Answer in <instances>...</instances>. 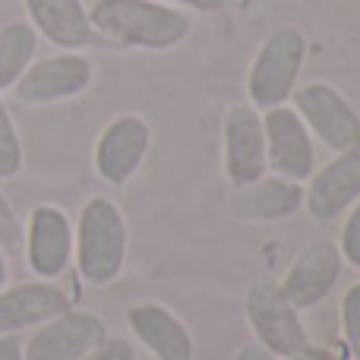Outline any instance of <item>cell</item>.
<instances>
[{"label":"cell","instance_id":"1","mask_svg":"<svg viewBox=\"0 0 360 360\" xmlns=\"http://www.w3.org/2000/svg\"><path fill=\"white\" fill-rule=\"evenodd\" d=\"M89 22L95 35L143 51H174L193 32V19L162 0H95Z\"/></svg>","mask_w":360,"mask_h":360},{"label":"cell","instance_id":"2","mask_svg":"<svg viewBox=\"0 0 360 360\" xmlns=\"http://www.w3.org/2000/svg\"><path fill=\"white\" fill-rule=\"evenodd\" d=\"M130 250V228L120 205L108 196H92L79 212L73 231V256L79 278L92 288H105L120 278Z\"/></svg>","mask_w":360,"mask_h":360},{"label":"cell","instance_id":"3","mask_svg":"<svg viewBox=\"0 0 360 360\" xmlns=\"http://www.w3.org/2000/svg\"><path fill=\"white\" fill-rule=\"evenodd\" d=\"M307 60V38L297 25H275L262 38L247 73V95L256 111H269L291 101Z\"/></svg>","mask_w":360,"mask_h":360},{"label":"cell","instance_id":"4","mask_svg":"<svg viewBox=\"0 0 360 360\" xmlns=\"http://www.w3.org/2000/svg\"><path fill=\"white\" fill-rule=\"evenodd\" d=\"M243 310H247V323L256 342L278 360H294L310 345L300 310L285 297V291L275 281H253L243 300Z\"/></svg>","mask_w":360,"mask_h":360},{"label":"cell","instance_id":"5","mask_svg":"<svg viewBox=\"0 0 360 360\" xmlns=\"http://www.w3.org/2000/svg\"><path fill=\"white\" fill-rule=\"evenodd\" d=\"M291 105L310 136H316L326 149L351 152L360 149V114L357 108L329 82H307L291 92Z\"/></svg>","mask_w":360,"mask_h":360},{"label":"cell","instance_id":"6","mask_svg":"<svg viewBox=\"0 0 360 360\" xmlns=\"http://www.w3.org/2000/svg\"><path fill=\"white\" fill-rule=\"evenodd\" d=\"M92 76L95 67L89 57H82L79 51H60L44 60H32V67L13 86V95L25 108L57 105L86 92L92 86Z\"/></svg>","mask_w":360,"mask_h":360},{"label":"cell","instance_id":"7","mask_svg":"<svg viewBox=\"0 0 360 360\" xmlns=\"http://www.w3.org/2000/svg\"><path fill=\"white\" fill-rule=\"evenodd\" d=\"M262 133H266V168L294 184H307L316 171V146L297 111L288 105L262 111Z\"/></svg>","mask_w":360,"mask_h":360},{"label":"cell","instance_id":"8","mask_svg":"<svg viewBox=\"0 0 360 360\" xmlns=\"http://www.w3.org/2000/svg\"><path fill=\"white\" fill-rule=\"evenodd\" d=\"M152 146V127L139 114H120L95 143V171L105 184L127 186L139 174Z\"/></svg>","mask_w":360,"mask_h":360},{"label":"cell","instance_id":"9","mask_svg":"<svg viewBox=\"0 0 360 360\" xmlns=\"http://www.w3.org/2000/svg\"><path fill=\"white\" fill-rule=\"evenodd\" d=\"M221 152H224V174H228L234 190L253 184L269 171L262 111H256L250 101L228 108L221 127Z\"/></svg>","mask_w":360,"mask_h":360},{"label":"cell","instance_id":"10","mask_svg":"<svg viewBox=\"0 0 360 360\" xmlns=\"http://www.w3.org/2000/svg\"><path fill=\"white\" fill-rule=\"evenodd\" d=\"M111 335L105 319L89 310H67L38 326L22 348V360H79Z\"/></svg>","mask_w":360,"mask_h":360},{"label":"cell","instance_id":"11","mask_svg":"<svg viewBox=\"0 0 360 360\" xmlns=\"http://www.w3.org/2000/svg\"><path fill=\"white\" fill-rule=\"evenodd\" d=\"M338 278H342V253H338V243L313 240L294 256L285 278L278 281V288L285 291V297L291 300L297 310H310V307L323 304V300L335 291Z\"/></svg>","mask_w":360,"mask_h":360},{"label":"cell","instance_id":"12","mask_svg":"<svg viewBox=\"0 0 360 360\" xmlns=\"http://www.w3.org/2000/svg\"><path fill=\"white\" fill-rule=\"evenodd\" d=\"M360 199V149L338 152L307 180L304 205L313 221L329 224Z\"/></svg>","mask_w":360,"mask_h":360},{"label":"cell","instance_id":"13","mask_svg":"<svg viewBox=\"0 0 360 360\" xmlns=\"http://www.w3.org/2000/svg\"><path fill=\"white\" fill-rule=\"evenodd\" d=\"M25 259L29 269L44 281H54L67 272L73 259V224L57 205H35L25 228Z\"/></svg>","mask_w":360,"mask_h":360},{"label":"cell","instance_id":"14","mask_svg":"<svg viewBox=\"0 0 360 360\" xmlns=\"http://www.w3.org/2000/svg\"><path fill=\"white\" fill-rule=\"evenodd\" d=\"M127 326L155 360H193L196 345L184 323L158 300H143L127 310Z\"/></svg>","mask_w":360,"mask_h":360},{"label":"cell","instance_id":"15","mask_svg":"<svg viewBox=\"0 0 360 360\" xmlns=\"http://www.w3.org/2000/svg\"><path fill=\"white\" fill-rule=\"evenodd\" d=\"M73 310L70 297L54 281H29V285L0 288V335H16L32 326H44L48 319Z\"/></svg>","mask_w":360,"mask_h":360},{"label":"cell","instance_id":"16","mask_svg":"<svg viewBox=\"0 0 360 360\" xmlns=\"http://www.w3.org/2000/svg\"><path fill=\"white\" fill-rule=\"evenodd\" d=\"M29 22L60 51H82L95 41L89 6L82 0H22Z\"/></svg>","mask_w":360,"mask_h":360},{"label":"cell","instance_id":"17","mask_svg":"<svg viewBox=\"0 0 360 360\" xmlns=\"http://www.w3.org/2000/svg\"><path fill=\"white\" fill-rule=\"evenodd\" d=\"M304 205V184H294L278 174H262L253 184L234 190L231 212L240 221H281Z\"/></svg>","mask_w":360,"mask_h":360},{"label":"cell","instance_id":"18","mask_svg":"<svg viewBox=\"0 0 360 360\" xmlns=\"http://www.w3.org/2000/svg\"><path fill=\"white\" fill-rule=\"evenodd\" d=\"M38 54V32L25 19L0 25V92L13 89Z\"/></svg>","mask_w":360,"mask_h":360},{"label":"cell","instance_id":"19","mask_svg":"<svg viewBox=\"0 0 360 360\" xmlns=\"http://www.w3.org/2000/svg\"><path fill=\"white\" fill-rule=\"evenodd\" d=\"M22 139L13 124V114L0 101V180H10L22 171Z\"/></svg>","mask_w":360,"mask_h":360},{"label":"cell","instance_id":"20","mask_svg":"<svg viewBox=\"0 0 360 360\" xmlns=\"http://www.w3.org/2000/svg\"><path fill=\"white\" fill-rule=\"evenodd\" d=\"M25 247V228L19 221V215L13 212L10 199L0 193V253L4 256H16Z\"/></svg>","mask_w":360,"mask_h":360},{"label":"cell","instance_id":"21","mask_svg":"<svg viewBox=\"0 0 360 360\" xmlns=\"http://www.w3.org/2000/svg\"><path fill=\"white\" fill-rule=\"evenodd\" d=\"M342 332H345V345H348L351 357L360 360V281L345 291V300H342Z\"/></svg>","mask_w":360,"mask_h":360},{"label":"cell","instance_id":"22","mask_svg":"<svg viewBox=\"0 0 360 360\" xmlns=\"http://www.w3.org/2000/svg\"><path fill=\"white\" fill-rule=\"evenodd\" d=\"M338 253L348 266L360 269V199L345 212V224H342V240H338Z\"/></svg>","mask_w":360,"mask_h":360},{"label":"cell","instance_id":"23","mask_svg":"<svg viewBox=\"0 0 360 360\" xmlns=\"http://www.w3.org/2000/svg\"><path fill=\"white\" fill-rule=\"evenodd\" d=\"M79 360H136V348H133V342L124 335H108L98 348L89 351V354Z\"/></svg>","mask_w":360,"mask_h":360},{"label":"cell","instance_id":"24","mask_svg":"<svg viewBox=\"0 0 360 360\" xmlns=\"http://www.w3.org/2000/svg\"><path fill=\"white\" fill-rule=\"evenodd\" d=\"M162 4L186 6V10H196V13H224L234 6V0H162Z\"/></svg>","mask_w":360,"mask_h":360},{"label":"cell","instance_id":"25","mask_svg":"<svg viewBox=\"0 0 360 360\" xmlns=\"http://www.w3.org/2000/svg\"><path fill=\"white\" fill-rule=\"evenodd\" d=\"M234 360H278V357H275L272 351H266V348H262L259 342H250V345H243V348L237 351Z\"/></svg>","mask_w":360,"mask_h":360},{"label":"cell","instance_id":"26","mask_svg":"<svg viewBox=\"0 0 360 360\" xmlns=\"http://www.w3.org/2000/svg\"><path fill=\"white\" fill-rule=\"evenodd\" d=\"M0 360H22V342L16 335H0Z\"/></svg>","mask_w":360,"mask_h":360},{"label":"cell","instance_id":"27","mask_svg":"<svg viewBox=\"0 0 360 360\" xmlns=\"http://www.w3.org/2000/svg\"><path fill=\"white\" fill-rule=\"evenodd\" d=\"M294 360H342V357L332 354V351H326V348H313V345H307Z\"/></svg>","mask_w":360,"mask_h":360},{"label":"cell","instance_id":"28","mask_svg":"<svg viewBox=\"0 0 360 360\" xmlns=\"http://www.w3.org/2000/svg\"><path fill=\"white\" fill-rule=\"evenodd\" d=\"M6 285V259H4V253H0V288Z\"/></svg>","mask_w":360,"mask_h":360}]
</instances>
